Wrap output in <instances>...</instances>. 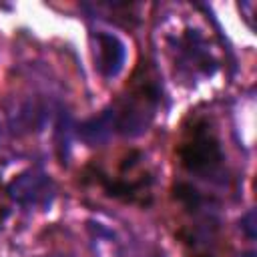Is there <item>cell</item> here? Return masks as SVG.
<instances>
[{"label": "cell", "instance_id": "obj_5", "mask_svg": "<svg viewBox=\"0 0 257 257\" xmlns=\"http://www.w3.org/2000/svg\"><path fill=\"white\" fill-rule=\"evenodd\" d=\"M116 133V110L104 108L96 116H90L88 120L78 124V139L88 147H100L104 145L112 135Z\"/></svg>", "mask_w": 257, "mask_h": 257}, {"label": "cell", "instance_id": "obj_1", "mask_svg": "<svg viewBox=\"0 0 257 257\" xmlns=\"http://www.w3.org/2000/svg\"><path fill=\"white\" fill-rule=\"evenodd\" d=\"M8 197L24 209H48L54 199V183L40 169H28L6 187Z\"/></svg>", "mask_w": 257, "mask_h": 257}, {"label": "cell", "instance_id": "obj_8", "mask_svg": "<svg viewBox=\"0 0 257 257\" xmlns=\"http://www.w3.org/2000/svg\"><path fill=\"white\" fill-rule=\"evenodd\" d=\"M241 257H255V253H253V251H249V253H243Z\"/></svg>", "mask_w": 257, "mask_h": 257}, {"label": "cell", "instance_id": "obj_2", "mask_svg": "<svg viewBox=\"0 0 257 257\" xmlns=\"http://www.w3.org/2000/svg\"><path fill=\"white\" fill-rule=\"evenodd\" d=\"M157 108V94L141 90L139 94L131 96V100L124 104L122 112H116V131L124 137H137L147 131L155 116Z\"/></svg>", "mask_w": 257, "mask_h": 257}, {"label": "cell", "instance_id": "obj_6", "mask_svg": "<svg viewBox=\"0 0 257 257\" xmlns=\"http://www.w3.org/2000/svg\"><path fill=\"white\" fill-rule=\"evenodd\" d=\"M175 195H177V199H181L189 209H195V207L201 205V195H199V191H197L195 187H191V185H185V183L177 185V187H175Z\"/></svg>", "mask_w": 257, "mask_h": 257}, {"label": "cell", "instance_id": "obj_4", "mask_svg": "<svg viewBox=\"0 0 257 257\" xmlns=\"http://www.w3.org/2000/svg\"><path fill=\"white\" fill-rule=\"evenodd\" d=\"M181 159L189 171H205L221 161V151L207 133H197L195 139L183 147Z\"/></svg>", "mask_w": 257, "mask_h": 257}, {"label": "cell", "instance_id": "obj_7", "mask_svg": "<svg viewBox=\"0 0 257 257\" xmlns=\"http://www.w3.org/2000/svg\"><path fill=\"white\" fill-rule=\"evenodd\" d=\"M241 231L245 233V237L249 241H255L257 237V217H255V209L247 211L243 217H241Z\"/></svg>", "mask_w": 257, "mask_h": 257}, {"label": "cell", "instance_id": "obj_3", "mask_svg": "<svg viewBox=\"0 0 257 257\" xmlns=\"http://www.w3.org/2000/svg\"><path fill=\"white\" fill-rule=\"evenodd\" d=\"M98 70L104 78H114L122 72L126 62V46L112 32H98Z\"/></svg>", "mask_w": 257, "mask_h": 257}]
</instances>
